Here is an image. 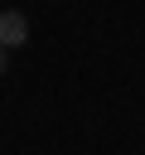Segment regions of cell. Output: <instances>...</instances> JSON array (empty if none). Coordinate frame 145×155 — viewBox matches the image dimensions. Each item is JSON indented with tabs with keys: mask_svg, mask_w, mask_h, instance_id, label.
Returning a JSON list of instances; mask_svg holds the SVG:
<instances>
[{
	"mask_svg": "<svg viewBox=\"0 0 145 155\" xmlns=\"http://www.w3.org/2000/svg\"><path fill=\"white\" fill-rule=\"evenodd\" d=\"M29 39V19L19 15V10H5L0 15V48H14V44H24Z\"/></svg>",
	"mask_w": 145,
	"mask_h": 155,
	"instance_id": "cell-1",
	"label": "cell"
},
{
	"mask_svg": "<svg viewBox=\"0 0 145 155\" xmlns=\"http://www.w3.org/2000/svg\"><path fill=\"white\" fill-rule=\"evenodd\" d=\"M0 73H5V48H0Z\"/></svg>",
	"mask_w": 145,
	"mask_h": 155,
	"instance_id": "cell-2",
	"label": "cell"
}]
</instances>
